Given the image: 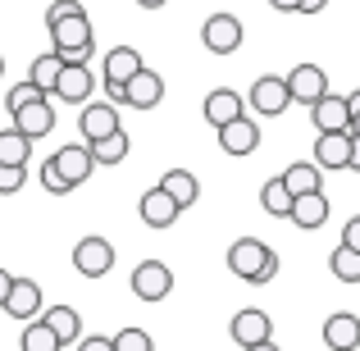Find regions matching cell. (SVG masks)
I'll return each mask as SVG.
<instances>
[{"instance_id":"cell-1","label":"cell","mask_w":360,"mask_h":351,"mask_svg":"<svg viewBox=\"0 0 360 351\" xmlns=\"http://www.w3.org/2000/svg\"><path fill=\"white\" fill-rule=\"evenodd\" d=\"M229 269L238 274L242 283H251V288H264V283L278 274V255H274V246L260 242V237H238V242L229 246Z\"/></svg>"},{"instance_id":"cell-2","label":"cell","mask_w":360,"mask_h":351,"mask_svg":"<svg viewBox=\"0 0 360 351\" xmlns=\"http://www.w3.org/2000/svg\"><path fill=\"white\" fill-rule=\"evenodd\" d=\"M46 32H51V51L60 55L64 64H91V55H96V37H91V18L87 14L60 18V23H51Z\"/></svg>"},{"instance_id":"cell-3","label":"cell","mask_w":360,"mask_h":351,"mask_svg":"<svg viewBox=\"0 0 360 351\" xmlns=\"http://www.w3.org/2000/svg\"><path fill=\"white\" fill-rule=\"evenodd\" d=\"M91 91H96V73H91V64H64L60 78H55L51 101H64V106H87Z\"/></svg>"},{"instance_id":"cell-4","label":"cell","mask_w":360,"mask_h":351,"mask_svg":"<svg viewBox=\"0 0 360 351\" xmlns=\"http://www.w3.org/2000/svg\"><path fill=\"white\" fill-rule=\"evenodd\" d=\"M73 269H78L82 279H105V274L115 269V242H105V237H82V242L73 246Z\"/></svg>"},{"instance_id":"cell-5","label":"cell","mask_w":360,"mask_h":351,"mask_svg":"<svg viewBox=\"0 0 360 351\" xmlns=\"http://www.w3.org/2000/svg\"><path fill=\"white\" fill-rule=\"evenodd\" d=\"M169 292H174V269H169L165 260H141L137 269H132V297L165 301Z\"/></svg>"},{"instance_id":"cell-6","label":"cell","mask_w":360,"mask_h":351,"mask_svg":"<svg viewBox=\"0 0 360 351\" xmlns=\"http://www.w3.org/2000/svg\"><path fill=\"white\" fill-rule=\"evenodd\" d=\"M283 82H288V101L292 106H315V101L328 91V73L319 69V64H297Z\"/></svg>"},{"instance_id":"cell-7","label":"cell","mask_w":360,"mask_h":351,"mask_svg":"<svg viewBox=\"0 0 360 351\" xmlns=\"http://www.w3.org/2000/svg\"><path fill=\"white\" fill-rule=\"evenodd\" d=\"M288 106H292V101H288V82H283L278 73H260V78L251 82V110H255V115L278 119Z\"/></svg>"},{"instance_id":"cell-8","label":"cell","mask_w":360,"mask_h":351,"mask_svg":"<svg viewBox=\"0 0 360 351\" xmlns=\"http://www.w3.org/2000/svg\"><path fill=\"white\" fill-rule=\"evenodd\" d=\"M201 42L210 55H233L242 46V23L233 14H210L201 23Z\"/></svg>"},{"instance_id":"cell-9","label":"cell","mask_w":360,"mask_h":351,"mask_svg":"<svg viewBox=\"0 0 360 351\" xmlns=\"http://www.w3.org/2000/svg\"><path fill=\"white\" fill-rule=\"evenodd\" d=\"M160 101H165V78L155 69H141L123 82V106L128 110H155Z\"/></svg>"},{"instance_id":"cell-10","label":"cell","mask_w":360,"mask_h":351,"mask_svg":"<svg viewBox=\"0 0 360 351\" xmlns=\"http://www.w3.org/2000/svg\"><path fill=\"white\" fill-rule=\"evenodd\" d=\"M78 132H82V141H101V137H110V132H119V106H110V101H87L82 106V115H78Z\"/></svg>"},{"instance_id":"cell-11","label":"cell","mask_w":360,"mask_h":351,"mask_svg":"<svg viewBox=\"0 0 360 351\" xmlns=\"http://www.w3.org/2000/svg\"><path fill=\"white\" fill-rule=\"evenodd\" d=\"M51 165H55V174H60L69 187H82L91 178V169H96V160H91V146L82 141V146H60L51 155Z\"/></svg>"},{"instance_id":"cell-12","label":"cell","mask_w":360,"mask_h":351,"mask_svg":"<svg viewBox=\"0 0 360 351\" xmlns=\"http://www.w3.org/2000/svg\"><path fill=\"white\" fill-rule=\"evenodd\" d=\"M219 132V146H224V155H251V151H260V128H255V119L251 115H238L233 123H224V128H214Z\"/></svg>"},{"instance_id":"cell-13","label":"cell","mask_w":360,"mask_h":351,"mask_svg":"<svg viewBox=\"0 0 360 351\" xmlns=\"http://www.w3.org/2000/svg\"><path fill=\"white\" fill-rule=\"evenodd\" d=\"M14 128L23 132V137H32V141L51 137V132H55V110H51V96H37V101H27L23 110H14Z\"/></svg>"},{"instance_id":"cell-14","label":"cell","mask_w":360,"mask_h":351,"mask_svg":"<svg viewBox=\"0 0 360 351\" xmlns=\"http://www.w3.org/2000/svg\"><path fill=\"white\" fill-rule=\"evenodd\" d=\"M137 215H141V224H146V229H169V224L178 219V205H174V196L165 192V187H150V192H141V201H137Z\"/></svg>"},{"instance_id":"cell-15","label":"cell","mask_w":360,"mask_h":351,"mask_svg":"<svg viewBox=\"0 0 360 351\" xmlns=\"http://www.w3.org/2000/svg\"><path fill=\"white\" fill-rule=\"evenodd\" d=\"M0 310H5L9 319H18V324L37 319V315H41V288H37L32 279H14V288H9V297H5Z\"/></svg>"},{"instance_id":"cell-16","label":"cell","mask_w":360,"mask_h":351,"mask_svg":"<svg viewBox=\"0 0 360 351\" xmlns=\"http://www.w3.org/2000/svg\"><path fill=\"white\" fill-rule=\"evenodd\" d=\"M229 333H233V343H238V347L269 343V338H274V319L264 315V310H238L233 324H229Z\"/></svg>"},{"instance_id":"cell-17","label":"cell","mask_w":360,"mask_h":351,"mask_svg":"<svg viewBox=\"0 0 360 351\" xmlns=\"http://www.w3.org/2000/svg\"><path fill=\"white\" fill-rule=\"evenodd\" d=\"M352 160V132H319L315 137V165L324 174H338Z\"/></svg>"},{"instance_id":"cell-18","label":"cell","mask_w":360,"mask_h":351,"mask_svg":"<svg viewBox=\"0 0 360 351\" xmlns=\"http://www.w3.org/2000/svg\"><path fill=\"white\" fill-rule=\"evenodd\" d=\"M310 119H315V132H347V128H352L347 96H333V91H324V96L310 106Z\"/></svg>"},{"instance_id":"cell-19","label":"cell","mask_w":360,"mask_h":351,"mask_svg":"<svg viewBox=\"0 0 360 351\" xmlns=\"http://www.w3.org/2000/svg\"><path fill=\"white\" fill-rule=\"evenodd\" d=\"M324 347L328 351H356L360 347V315L352 310H338L324 319Z\"/></svg>"},{"instance_id":"cell-20","label":"cell","mask_w":360,"mask_h":351,"mask_svg":"<svg viewBox=\"0 0 360 351\" xmlns=\"http://www.w3.org/2000/svg\"><path fill=\"white\" fill-rule=\"evenodd\" d=\"M288 219L297 224V229H306V233L324 229V224H328V196H324V192L292 196V210H288Z\"/></svg>"},{"instance_id":"cell-21","label":"cell","mask_w":360,"mask_h":351,"mask_svg":"<svg viewBox=\"0 0 360 351\" xmlns=\"http://www.w3.org/2000/svg\"><path fill=\"white\" fill-rule=\"evenodd\" d=\"M201 110H205V123H210V128H224V123H233L238 115H246V101L233 87H214Z\"/></svg>"},{"instance_id":"cell-22","label":"cell","mask_w":360,"mask_h":351,"mask_svg":"<svg viewBox=\"0 0 360 351\" xmlns=\"http://www.w3.org/2000/svg\"><path fill=\"white\" fill-rule=\"evenodd\" d=\"M278 183L288 187L292 196H306V192H324V169L315 160H301V165H288L278 174Z\"/></svg>"},{"instance_id":"cell-23","label":"cell","mask_w":360,"mask_h":351,"mask_svg":"<svg viewBox=\"0 0 360 351\" xmlns=\"http://www.w3.org/2000/svg\"><path fill=\"white\" fill-rule=\"evenodd\" d=\"M160 187L174 196L178 210H192V205L201 201V183H196V174H187V169H169V174L160 178Z\"/></svg>"},{"instance_id":"cell-24","label":"cell","mask_w":360,"mask_h":351,"mask_svg":"<svg viewBox=\"0 0 360 351\" xmlns=\"http://www.w3.org/2000/svg\"><path fill=\"white\" fill-rule=\"evenodd\" d=\"M41 324L51 328L55 338H60V347L64 343H78L82 338V315L73 306H51V310H41Z\"/></svg>"},{"instance_id":"cell-25","label":"cell","mask_w":360,"mask_h":351,"mask_svg":"<svg viewBox=\"0 0 360 351\" xmlns=\"http://www.w3.org/2000/svg\"><path fill=\"white\" fill-rule=\"evenodd\" d=\"M146 64H141V51H132V46H110L105 51V82H128L132 73H141Z\"/></svg>"},{"instance_id":"cell-26","label":"cell","mask_w":360,"mask_h":351,"mask_svg":"<svg viewBox=\"0 0 360 351\" xmlns=\"http://www.w3.org/2000/svg\"><path fill=\"white\" fill-rule=\"evenodd\" d=\"M60 69H64V60L55 51H46V55H37L32 64H27V82H32L41 96H51L55 91V78H60Z\"/></svg>"},{"instance_id":"cell-27","label":"cell","mask_w":360,"mask_h":351,"mask_svg":"<svg viewBox=\"0 0 360 351\" xmlns=\"http://www.w3.org/2000/svg\"><path fill=\"white\" fill-rule=\"evenodd\" d=\"M32 160V137L18 128H0V165H27Z\"/></svg>"},{"instance_id":"cell-28","label":"cell","mask_w":360,"mask_h":351,"mask_svg":"<svg viewBox=\"0 0 360 351\" xmlns=\"http://www.w3.org/2000/svg\"><path fill=\"white\" fill-rule=\"evenodd\" d=\"M91 160L96 165H123L128 160V132H110V137H101V141H91Z\"/></svg>"},{"instance_id":"cell-29","label":"cell","mask_w":360,"mask_h":351,"mask_svg":"<svg viewBox=\"0 0 360 351\" xmlns=\"http://www.w3.org/2000/svg\"><path fill=\"white\" fill-rule=\"evenodd\" d=\"M18 351H60V338H55L41 319H27V328L18 333Z\"/></svg>"},{"instance_id":"cell-30","label":"cell","mask_w":360,"mask_h":351,"mask_svg":"<svg viewBox=\"0 0 360 351\" xmlns=\"http://www.w3.org/2000/svg\"><path fill=\"white\" fill-rule=\"evenodd\" d=\"M260 205H264V215H278V219H288V210H292V192L278 183V178H269V183L260 187Z\"/></svg>"},{"instance_id":"cell-31","label":"cell","mask_w":360,"mask_h":351,"mask_svg":"<svg viewBox=\"0 0 360 351\" xmlns=\"http://www.w3.org/2000/svg\"><path fill=\"white\" fill-rule=\"evenodd\" d=\"M328 269H333L338 283H360V255L347 251V246H338V251L328 255Z\"/></svg>"},{"instance_id":"cell-32","label":"cell","mask_w":360,"mask_h":351,"mask_svg":"<svg viewBox=\"0 0 360 351\" xmlns=\"http://www.w3.org/2000/svg\"><path fill=\"white\" fill-rule=\"evenodd\" d=\"M110 343H115V351H155V343H150L146 328H119Z\"/></svg>"},{"instance_id":"cell-33","label":"cell","mask_w":360,"mask_h":351,"mask_svg":"<svg viewBox=\"0 0 360 351\" xmlns=\"http://www.w3.org/2000/svg\"><path fill=\"white\" fill-rule=\"evenodd\" d=\"M27 183V165H0V196H14Z\"/></svg>"},{"instance_id":"cell-34","label":"cell","mask_w":360,"mask_h":351,"mask_svg":"<svg viewBox=\"0 0 360 351\" xmlns=\"http://www.w3.org/2000/svg\"><path fill=\"white\" fill-rule=\"evenodd\" d=\"M37 96H41V91H37L32 82L23 78V82H18V87H9V91H5V110H9V115H14V110H23L27 101H37Z\"/></svg>"},{"instance_id":"cell-35","label":"cell","mask_w":360,"mask_h":351,"mask_svg":"<svg viewBox=\"0 0 360 351\" xmlns=\"http://www.w3.org/2000/svg\"><path fill=\"white\" fill-rule=\"evenodd\" d=\"M37 178H41V187H46V192H51V196H69V192H73V187L64 183L60 174H55V165H51V160H46L41 169H37Z\"/></svg>"},{"instance_id":"cell-36","label":"cell","mask_w":360,"mask_h":351,"mask_svg":"<svg viewBox=\"0 0 360 351\" xmlns=\"http://www.w3.org/2000/svg\"><path fill=\"white\" fill-rule=\"evenodd\" d=\"M73 14H87V9H82V0H55V5L46 9V27L60 23V18H73Z\"/></svg>"},{"instance_id":"cell-37","label":"cell","mask_w":360,"mask_h":351,"mask_svg":"<svg viewBox=\"0 0 360 351\" xmlns=\"http://www.w3.org/2000/svg\"><path fill=\"white\" fill-rule=\"evenodd\" d=\"M338 246H347V251H356V255H360V215H356V219H347L342 242H338Z\"/></svg>"},{"instance_id":"cell-38","label":"cell","mask_w":360,"mask_h":351,"mask_svg":"<svg viewBox=\"0 0 360 351\" xmlns=\"http://www.w3.org/2000/svg\"><path fill=\"white\" fill-rule=\"evenodd\" d=\"M78 351H115V343L105 333H91V338H78Z\"/></svg>"},{"instance_id":"cell-39","label":"cell","mask_w":360,"mask_h":351,"mask_svg":"<svg viewBox=\"0 0 360 351\" xmlns=\"http://www.w3.org/2000/svg\"><path fill=\"white\" fill-rule=\"evenodd\" d=\"M105 101L110 106H123V82H105Z\"/></svg>"},{"instance_id":"cell-40","label":"cell","mask_w":360,"mask_h":351,"mask_svg":"<svg viewBox=\"0 0 360 351\" xmlns=\"http://www.w3.org/2000/svg\"><path fill=\"white\" fill-rule=\"evenodd\" d=\"M324 5H328V0H301L297 14H324Z\"/></svg>"},{"instance_id":"cell-41","label":"cell","mask_w":360,"mask_h":351,"mask_svg":"<svg viewBox=\"0 0 360 351\" xmlns=\"http://www.w3.org/2000/svg\"><path fill=\"white\" fill-rule=\"evenodd\" d=\"M9 288H14V274H9V269H0V306H5V297H9Z\"/></svg>"},{"instance_id":"cell-42","label":"cell","mask_w":360,"mask_h":351,"mask_svg":"<svg viewBox=\"0 0 360 351\" xmlns=\"http://www.w3.org/2000/svg\"><path fill=\"white\" fill-rule=\"evenodd\" d=\"M347 169H356V174H360V137H352V160H347Z\"/></svg>"},{"instance_id":"cell-43","label":"cell","mask_w":360,"mask_h":351,"mask_svg":"<svg viewBox=\"0 0 360 351\" xmlns=\"http://www.w3.org/2000/svg\"><path fill=\"white\" fill-rule=\"evenodd\" d=\"M269 5H274V9H283V14H297L301 0H269Z\"/></svg>"},{"instance_id":"cell-44","label":"cell","mask_w":360,"mask_h":351,"mask_svg":"<svg viewBox=\"0 0 360 351\" xmlns=\"http://www.w3.org/2000/svg\"><path fill=\"white\" fill-rule=\"evenodd\" d=\"M242 351H283V347H278V343L269 338V343H255V347H242Z\"/></svg>"},{"instance_id":"cell-45","label":"cell","mask_w":360,"mask_h":351,"mask_svg":"<svg viewBox=\"0 0 360 351\" xmlns=\"http://www.w3.org/2000/svg\"><path fill=\"white\" fill-rule=\"evenodd\" d=\"M347 110H352V115H356V110H360V87L352 91V96H347Z\"/></svg>"},{"instance_id":"cell-46","label":"cell","mask_w":360,"mask_h":351,"mask_svg":"<svg viewBox=\"0 0 360 351\" xmlns=\"http://www.w3.org/2000/svg\"><path fill=\"white\" fill-rule=\"evenodd\" d=\"M141 9H160V5H169V0H137Z\"/></svg>"},{"instance_id":"cell-47","label":"cell","mask_w":360,"mask_h":351,"mask_svg":"<svg viewBox=\"0 0 360 351\" xmlns=\"http://www.w3.org/2000/svg\"><path fill=\"white\" fill-rule=\"evenodd\" d=\"M347 132H352V137H360V110L352 115V128H347Z\"/></svg>"},{"instance_id":"cell-48","label":"cell","mask_w":360,"mask_h":351,"mask_svg":"<svg viewBox=\"0 0 360 351\" xmlns=\"http://www.w3.org/2000/svg\"><path fill=\"white\" fill-rule=\"evenodd\" d=\"M0 78H5V55H0Z\"/></svg>"}]
</instances>
